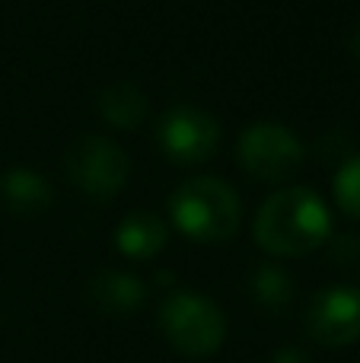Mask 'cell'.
I'll use <instances>...</instances> for the list:
<instances>
[{
  "label": "cell",
  "mask_w": 360,
  "mask_h": 363,
  "mask_svg": "<svg viewBox=\"0 0 360 363\" xmlns=\"http://www.w3.org/2000/svg\"><path fill=\"white\" fill-rule=\"evenodd\" d=\"M332 236V213L310 188H281L259 207L255 242L278 258H300L316 252Z\"/></svg>",
  "instance_id": "cell-1"
},
{
  "label": "cell",
  "mask_w": 360,
  "mask_h": 363,
  "mask_svg": "<svg viewBox=\"0 0 360 363\" xmlns=\"http://www.w3.org/2000/svg\"><path fill=\"white\" fill-rule=\"evenodd\" d=\"M172 223L195 242H223L240 230V194L223 179H189L169 198Z\"/></svg>",
  "instance_id": "cell-2"
},
{
  "label": "cell",
  "mask_w": 360,
  "mask_h": 363,
  "mask_svg": "<svg viewBox=\"0 0 360 363\" xmlns=\"http://www.w3.org/2000/svg\"><path fill=\"white\" fill-rule=\"evenodd\" d=\"M159 328H163L166 341L182 357L191 360L210 357L223 345V335H227L220 306L201 294H189V290L172 294L159 306Z\"/></svg>",
  "instance_id": "cell-3"
},
{
  "label": "cell",
  "mask_w": 360,
  "mask_h": 363,
  "mask_svg": "<svg viewBox=\"0 0 360 363\" xmlns=\"http://www.w3.org/2000/svg\"><path fill=\"white\" fill-rule=\"evenodd\" d=\"M240 166L252 179L278 185L297 176V169L303 166V144L293 138L291 128L271 125V121H259L249 125L240 138Z\"/></svg>",
  "instance_id": "cell-4"
},
{
  "label": "cell",
  "mask_w": 360,
  "mask_h": 363,
  "mask_svg": "<svg viewBox=\"0 0 360 363\" xmlns=\"http://www.w3.org/2000/svg\"><path fill=\"white\" fill-rule=\"evenodd\" d=\"M131 163L125 150L108 138H83L67 150V176L89 198H115L125 188Z\"/></svg>",
  "instance_id": "cell-5"
},
{
  "label": "cell",
  "mask_w": 360,
  "mask_h": 363,
  "mask_svg": "<svg viewBox=\"0 0 360 363\" xmlns=\"http://www.w3.org/2000/svg\"><path fill=\"white\" fill-rule=\"evenodd\" d=\"M159 150L179 166L204 163L220 147V125L214 115L195 106H176L159 118L157 128Z\"/></svg>",
  "instance_id": "cell-6"
},
{
  "label": "cell",
  "mask_w": 360,
  "mask_h": 363,
  "mask_svg": "<svg viewBox=\"0 0 360 363\" xmlns=\"http://www.w3.org/2000/svg\"><path fill=\"white\" fill-rule=\"evenodd\" d=\"M313 341L325 347H348L360 341V287H329L313 296L306 309Z\"/></svg>",
  "instance_id": "cell-7"
},
{
  "label": "cell",
  "mask_w": 360,
  "mask_h": 363,
  "mask_svg": "<svg viewBox=\"0 0 360 363\" xmlns=\"http://www.w3.org/2000/svg\"><path fill=\"white\" fill-rule=\"evenodd\" d=\"M118 252L128 258H153L166 245V223L150 211H134L121 220L118 233H115Z\"/></svg>",
  "instance_id": "cell-8"
},
{
  "label": "cell",
  "mask_w": 360,
  "mask_h": 363,
  "mask_svg": "<svg viewBox=\"0 0 360 363\" xmlns=\"http://www.w3.org/2000/svg\"><path fill=\"white\" fill-rule=\"evenodd\" d=\"M144 296V284L134 274H125V271H106L89 284V300L96 303V309L112 315L137 313Z\"/></svg>",
  "instance_id": "cell-9"
},
{
  "label": "cell",
  "mask_w": 360,
  "mask_h": 363,
  "mask_svg": "<svg viewBox=\"0 0 360 363\" xmlns=\"http://www.w3.org/2000/svg\"><path fill=\"white\" fill-rule=\"evenodd\" d=\"M0 198L16 213H38L48 207L51 188L38 172L32 169H10L0 179Z\"/></svg>",
  "instance_id": "cell-10"
},
{
  "label": "cell",
  "mask_w": 360,
  "mask_h": 363,
  "mask_svg": "<svg viewBox=\"0 0 360 363\" xmlns=\"http://www.w3.org/2000/svg\"><path fill=\"white\" fill-rule=\"evenodd\" d=\"M99 112L115 128H137L144 121L147 99L134 83H115L99 96Z\"/></svg>",
  "instance_id": "cell-11"
},
{
  "label": "cell",
  "mask_w": 360,
  "mask_h": 363,
  "mask_svg": "<svg viewBox=\"0 0 360 363\" xmlns=\"http://www.w3.org/2000/svg\"><path fill=\"white\" fill-rule=\"evenodd\" d=\"M252 287H255V300L268 309L284 306V303H291V296H293L291 277H287L281 268H274V264H265V268L255 271Z\"/></svg>",
  "instance_id": "cell-12"
},
{
  "label": "cell",
  "mask_w": 360,
  "mask_h": 363,
  "mask_svg": "<svg viewBox=\"0 0 360 363\" xmlns=\"http://www.w3.org/2000/svg\"><path fill=\"white\" fill-rule=\"evenodd\" d=\"M335 201L348 217H360V153L351 157L335 176Z\"/></svg>",
  "instance_id": "cell-13"
},
{
  "label": "cell",
  "mask_w": 360,
  "mask_h": 363,
  "mask_svg": "<svg viewBox=\"0 0 360 363\" xmlns=\"http://www.w3.org/2000/svg\"><path fill=\"white\" fill-rule=\"evenodd\" d=\"M271 363H310V360H306V354L297 351V347H284V351L274 354Z\"/></svg>",
  "instance_id": "cell-14"
},
{
  "label": "cell",
  "mask_w": 360,
  "mask_h": 363,
  "mask_svg": "<svg viewBox=\"0 0 360 363\" xmlns=\"http://www.w3.org/2000/svg\"><path fill=\"white\" fill-rule=\"evenodd\" d=\"M351 51L357 55V61H360V26L354 29V35H351Z\"/></svg>",
  "instance_id": "cell-15"
}]
</instances>
